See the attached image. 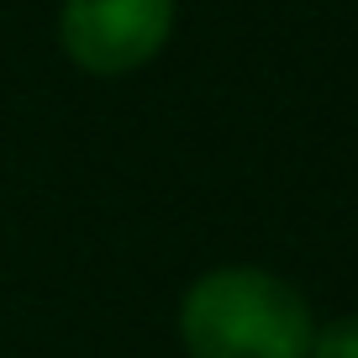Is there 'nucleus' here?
I'll list each match as a JSON object with an SVG mask.
<instances>
[{
  "instance_id": "nucleus-1",
  "label": "nucleus",
  "mask_w": 358,
  "mask_h": 358,
  "mask_svg": "<svg viewBox=\"0 0 358 358\" xmlns=\"http://www.w3.org/2000/svg\"><path fill=\"white\" fill-rule=\"evenodd\" d=\"M311 306L290 280L253 264L211 268L179 301L190 358H311Z\"/></svg>"
},
{
  "instance_id": "nucleus-2",
  "label": "nucleus",
  "mask_w": 358,
  "mask_h": 358,
  "mask_svg": "<svg viewBox=\"0 0 358 358\" xmlns=\"http://www.w3.org/2000/svg\"><path fill=\"white\" fill-rule=\"evenodd\" d=\"M174 32V0H64L58 48L85 74H132L153 64Z\"/></svg>"
},
{
  "instance_id": "nucleus-3",
  "label": "nucleus",
  "mask_w": 358,
  "mask_h": 358,
  "mask_svg": "<svg viewBox=\"0 0 358 358\" xmlns=\"http://www.w3.org/2000/svg\"><path fill=\"white\" fill-rule=\"evenodd\" d=\"M311 358H358V316H337V322L316 327Z\"/></svg>"
}]
</instances>
